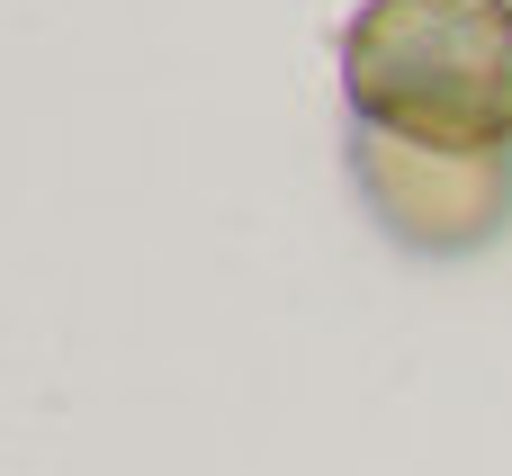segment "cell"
Masks as SVG:
<instances>
[{
	"label": "cell",
	"mask_w": 512,
	"mask_h": 476,
	"mask_svg": "<svg viewBox=\"0 0 512 476\" xmlns=\"http://www.w3.org/2000/svg\"><path fill=\"white\" fill-rule=\"evenodd\" d=\"M342 90L387 144L512 162V0H369L342 27Z\"/></svg>",
	"instance_id": "6da1fadb"
},
{
	"label": "cell",
	"mask_w": 512,
	"mask_h": 476,
	"mask_svg": "<svg viewBox=\"0 0 512 476\" xmlns=\"http://www.w3.org/2000/svg\"><path fill=\"white\" fill-rule=\"evenodd\" d=\"M360 180L378 198V216L405 243H477L495 234V216L512 207V162H459V153H414V144H360Z\"/></svg>",
	"instance_id": "7a4b0ae2"
}]
</instances>
